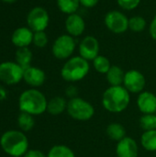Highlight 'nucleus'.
Returning <instances> with one entry per match:
<instances>
[{"label": "nucleus", "instance_id": "dca6fc26", "mask_svg": "<svg viewBox=\"0 0 156 157\" xmlns=\"http://www.w3.org/2000/svg\"><path fill=\"white\" fill-rule=\"evenodd\" d=\"M33 36L34 32L29 27H20L12 33L11 41L17 48L29 47L33 42Z\"/></svg>", "mask_w": 156, "mask_h": 157}, {"label": "nucleus", "instance_id": "f8f14e48", "mask_svg": "<svg viewBox=\"0 0 156 157\" xmlns=\"http://www.w3.org/2000/svg\"><path fill=\"white\" fill-rule=\"evenodd\" d=\"M65 29L67 34L75 38L81 36L86 30V22L83 17L77 13L68 15L65 19Z\"/></svg>", "mask_w": 156, "mask_h": 157}, {"label": "nucleus", "instance_id": "423d86ee", "mask_svg": "<svg viewBox=\"0 0 156 157\" xmlns=\"http://www.w3.org/2000/svg\"><path fill=\"white\" fill-rule=\"evenodd\" d=\"M76 42L69 34H63L56 38L51 46L52 55L58 60H68L75 51Z\"/></svg>", "mask_w": 156, "mask_h": 157}, {"label": "nucleus", "instance_id": "7c9ffc66", "mask_svg": "<svg viewBox=\"0 0 156 157\" xmlns=\"http://www.w3.org/2000/svg\"><path fill=\"white\" fill-rule=\"evenodd\" d=\"M23 157H47V155H45L41 151L38 149H31L29 150Z\"/></svg>", "mask_w": 156, "mask_h": 157}, {"label": "nucleus", "instance_id": "0eeeda50", "mask_svg": "<svg viewBox=\"0 0 156 157\" xmlns=\"http://www.w3.org/2000/svg\"><path fill=\"white\" fill-rule=\"evenodd\" d=\"M24 69L16 62H3L0 63V81L6 85H17L23 80Z\"/></svg>", "mask_w": 156, "mask_h": 157}, {"label": "nucleus", "instance_id": "5701e85b", "mask_svg": "<svg viewBox=\"0 0 156 157\" xmlns=\"http://www.w3.org/2000/svg\"><path fill=\"white\" fill-rule=\"evenodd\" d=\"M47 157H75V154L70 147L63 144H57L49 150Z\"/></svg>", "mask_w": 156, "mask_h": 157}, {"label": "nucleus", "instance_id": "f03ea898", "mask_svg": "<svg viewBox=\"0 0 156 157\" xmlns=\"http://www.w3.org/2000/svg\"><path fill=\"white\" fill-rule=\"evenodd\" d=\"M48 100L45 95L37 88H29L23 91L18 98V107L21 112L32 116H39L47 111Z\"/></svg>", "mask_w": 156, "mask_h": 157}, {"label": "nucleus", "instance_id": "6e6552de", "mask_svg": "<svg viewBox=\"0 0 156 157\" xmlns=\"http://www.w3.org/2000/svg\"><path fill=\"white\" fill-rule=\"evenodd\" d=\"M50 23L48 11L42 6H35L29 10L27 15L28 27L33 31H45Z\"/></svg>", "mask_w": 156, "mask_h": 157}, {"label": "nucleus", "instance_id": "9b49d317", "mask_svg": "<svg viewBox=\"0 0 156 157\" xmlns=\"http://www.w3.org/2000/svg\"><path fill=\"white\" fill-rule=\"evenodd\" d=\"M99 49L98 40L91 35L84 37L78 45L79 55L88 62L93 61L99 55Z\"/></svg>", "mask_w": 156, "mask_h": 157}, {"label": "nucleus", "instance_id": "b1692460", "mask_svg": "<svg viewBox=\"0 0 156 157\" xmlns=\"http://www.w3.org/2000/svg\"><path fill=\"white\" fill-rule=\"evenodd\" d=\"M33 117L34 116L26 112H21L18 115L17 125L22 132H29L30 130H32L35 125V121Z\"/></svg>", "mask_w": 156, "mask_h": 157}, {"label": "nucleus", "instance_id": "393cba45", "mask_svg": "<svg viewBox=\"0 0 156 157\" xmlns=\"http://www.w3.org/2000/svg\"><path fill=\"white\" fill-rule=\"evenodd\" d=\"M92 63H93L94 69L97 73L103 74V75H106L111 67V63H110V61L108 60V58H107L104 55H100V54L97 58H95L92 61Z\"/></svg>", "mask_w": 156, "mask_h": 157}, {"label": "nucleus", "instance_id": "473e14b6", "mask_svg": "<svg viewBox=\"0 0 156 157\" xmlns=\"http://www.w3.org/2000/svg\"><path fill=\"white\" fill-rule=\"evenodd\" d=\"M99 0H80V5L86 8H93L95 7Z\"/></svg>", "mask_w": 156, "mask_h": 157}, {"label": "nucleus", "instance_id": "f257e3e1", "mask_svg": "<svg viewBox=\"0 0 156 157\" xmlns=\"http://www.w3.org/2000/svg\"><path fill=\"white\" fill-rule=\"evenodd\" d=\"M102 106L110 113H121L130 105L131 93L123 86L108 87L102 96Z\"/></svg>", "mask_w": 156, "mask_h": 157}, {"label": "nucleus", "instance_id": "7ed1b4c3", "mask_svg": "<svg viewBox=\"0 0 156 157\" xmlns=\"http://www.w3.org/2000/svg\"><path fill=\"white\" fill-rule=\"evenodd\" d=\"M0 146L11 157L24 156L29 151V140L22 131L10 130L2 134Z\"/></svg>", "mask_w": 156, "mask_h": 157}, {"label": "nucleus", "instance_id": "c85d7f7f", "mask_svg": "<svg viewBox=\"0 0 156 157\" xmlns=\"http://www.w3.org/2000/svg\"><path fill=\"white\" fill-rule=\"evenodd\" d=\"M142 0H117L118 5L124 10L131 11L139 6Z\"/></svg>", "mask_w": 156, "mask_h": 157}, {"label": "nucleus", "instance_id": "ddd939ff", "mask_svg": "<svg viewBox=\"0 0 156 157\" xmlns=\"http://www.w3.org/2000/svg\"><path fill=\"white\" fill-rule=\"evenodd\" d=\"M117 157H138L139 145L137 142L131 137L126 136L116 145Z\"/></svg>", "mask_w": 156, "mask_h": 157}, {"label": "nucleus", "instance_id": "39448f33", "mask_svg": "<svg viewBox=\"0 0 156 157\" xmlns=\"http://www.w3.org/2000/svg\"><path fill=\"white\" fill-rule=\"evenodd\" d=\"M66 111L72 119L78 121H87L95 115L94 106L89 101L79 97L68 100Z\"/></svg>", "mask_w": 156, "mask_h": 157}, {"label": "nucleus", "instance_id": "a211bd4d", "mask_svg": "<svg viewBox=\"0 0 156 157\" xmlns=\"http://www.w3.org/2000/svg\"><path fill=\"white\" fill-rule=\"evenodd\" d=\"M125 72L118 65H111L108 72L106 74V78L110 86H122L124 81Z\"/></svg>", "mask_w": 156, "mask_h": 157}, {"label": "nucleus", "instance_id": "f704fd0d", "mask_svg": "<svg viewBox=\"0 0 156 157\" xmlns=\"http://www.w3.org/2000/svg\"><path fill=\"white\" fill-rule=\"evenodd\" d=\"M16 157H23V156H16Z\"/></svg>", "mask_w": 156, "mask_h": 157}, {"label": "nucleus", "instance_id": "cd10ccee", "mask_svg": "<svg viewBox=\"0 0 156 157\" xmlns=\"http://www.w3.org/2000/svg\"><path fill=\"white\" fill-rule=\"evenodd\" d=\"M49 39L45 31L34 32L33 36V44L38 48H44L48 44Z\"/></svg>", "mask_w": 156, "mask_h": 157}, {"label": "nucleus", "instance_id": "4468645a", "mask_svg": "<svg viewBox=\"0 0 156 157\" xmlns=\"http://www.w3.org/2000/svg\"><path fill=\"white\" fill-rule=\"evenodd\" d=\"M136 105L143 114L156 113V95L151 91L141 92L138 94Z\"/></svg>", "mask_w": 156, "mask_h": 157}, {"label": "nucleus", "instance_id": "a878e982", "mask_svg": "<svg viewBox=\"0 0 156 157\" xmlns=\"http://www.w3.org/2000/svg\"><path fill=\"white\" fill-rule=\"evenodd\" d=\"M139 123L143 132L156 130V113L143 114V116L140 118Z\"/></svg>", "mask_w": 156, "mask_h": 157}, {"label": "nucleus", "instance_id": "412c9836", "mask_svg": "<svg viewBox=\"0 0 156 157\" xmlns=\"http://www.w3.org/2000/svg\"><path fill=\"white\" fill-rule=\"evenodd\" d=\"M141 145L147 152H156V130L143 132L141 136Z\"/></svg>", "mask_w": 156, "mask_h": 157}, {"label": "nucleus", "instance_id": "1a4fd4ad", "mask_svg": "<svg viewBox=\"0 0 156 157\" xmlns=\"http://www.w3.org/2000/svg\"><path fill=\"white\" fill-rule=\"evenodd\" d=\"M104 23L107 29L115 34H122L129 29L128 17L119 10L108 11L104 17Z\"/></svg>", "mask_w": 156, "mask_h": 157}, {"label": "nucleus", "instance_id": "aec40b11", "mask_svg": "<svg viewBox=\"0 0 156 157\" xmlns=\"http://www.w3.org/2000/svg\"><path fill=\"white\" fill-rule=\"evenodd\" d=\"M16 63H17L23 69L30 66L33 54L32 52L29 49V47L17 48L16 52Z\"/></svg>", "mask_w": 156, "mask_h": 157}, {"label": "nucleus", "instance_id": "2f4dec72", "mask_svg": "<svg viewBox=\"0 0 156 157\" xmlns=\"http://www.w3.org/2000/svg\"><path fill=\"white\" fill-rule=\"evenodd\" d=\"M149 33L153 40H156V15L153 17L150 26H149Z\"/></svg>", "mask_w": 156, "mask_h": 157}, {"label": "nucleus", "instance_id": "20e7f679", "mask_svg": "<svg viewBox=\"0 0 156 157\" xmlns=\"http://www.w3.org/2000/svg\"><path fill=\"white\" fill-rule=\"evenodd\" d=\"M90 71L89 62L80 55L72 56L63 65L61 69L62 78L69 83H76L83 80Z\"/></svg>", "mask_w": 156, "mask_h": 157}, {"label": "nucleus", "instance_id": "6ab92c4d", "mask_svg": "<svg viewBox=\"0 0 156 157\" xmlns=\"http://www.w3.org/2000/svg\"><path fill=\"white\" fill-rule=\"evenodd\" d=\"M106 134L107 136L115 142H120L123 138H125L127 135V132L125 127L119 122H112L109 123L106 128Z\"/></svg>", "mask_w": 156, "mask_h": 157}, {"label": "nucleus", "instance_id": "f3484780", "mask_svg": "<svg viewBox=\"0 0 156 157\" xmlns=\"http://www.w3.org/2000/svg\"><path fill=\"white\" fill-rule=\"evenodd\" d=\"M67 103L68 101L63 97H60V96L53 97L48 101L47 112L52 116L61 115L62 113L66 111Z\"/></svg>", "mask_w": 156, "mask_h": 157}, {"label": "nucleus", "instance_id": "9d476101", "mask_svg": "<svg viewBox=\"0 0 156 157\" xmlns=\"http://www.w3.org/2000/svg\"><path fill=\"white\" fill-rule=\"evenodd\" d=\"M131 94H140L144 91L146 79L143 73L139 70L131 69L125 72L124 81L122 85Z\"/></svg>", "mask_w": 156, "mask_h": 157}, {"label": "nucleus", "instance_id": "4be33fe9", "mask_svg": "<svg viewBox=\"0 0 156 157\" xmlns=\"http://www.w3.org/2000/svg\"><path fill=\"white\" fill-rule=\"evenodd\" d=\"M56 3L60 11L67 16L76 13L81 6L80 0H56Z\"/></svg>", "mask_w": 156, "mask_h": 157}, {"label": "nucleus", "instance_id": "bb28decb", "mask_svg": "<svg viewBox=\"0 0 156 157\" xmlns=\"http://www.w3.org/2000/svg\"><path fill=\"white\" fill-rule=\"evenodd\" d=\"M146 19L142 16H134L129 18V29L133 32H142L146 29Z\"/></svg>", "mask_w": 156, "mask_h": 157}, {"label": "nucleus", "instance_id": "72a5a7b5", "mask_svg": "<svg viewBox=\"0 0 156 157\" xmlns=\"http://www.w3.org/2000/svg\"><path fill=\"white\" fill-rule=\"evenodd\" d=\"M1 1H3L5 3H7V4H12V3L16 2L17 0H1Z\"/></svg>", "mask_w": 156, "mask_h": 157}, {"label": "nucleus", "instance_id": "2eb2a0df", "mask_svg": "<svg viewBox=\"0 0 156 157\" xmlns=\"http://www.w3.org/2000/svg\"><path fill=\"white\" fill-rule=\"evenodd\" d=\"M46 79V75L44 71L39 67L29 66L24 69L23 80L32 88L41 86Z\"/></svg>", "mask_w": 156, "mask_h": 157}, {"label": "nucleus", "instance_id": "c756f323", "mask_svg": "<svg viewBox=\"0 0 156 157\" xmlns=\"http://www.w3.org/2000/svg\"><path fill=\"white\" fill-rule=\"evenodd\" d=\"M77 95H78V89H77V87L74 85H70V86H68L66 87V89H65V96L69 99L78 97Z\"/></svg>", "mask_w": 156, "mask_h": 157}]
</instances>
